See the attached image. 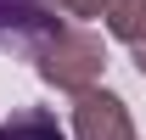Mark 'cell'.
<instances>
[{"label":"cell","instance_id":"cell-1","mask_svg":"<svg viewBox=\"0 0 146 140\" xmlns=\"http://www.w3.org/2000/svg\"><path fill=\"white\" fill-rule=\"evenodd\" d=\"M28 62H34V73L45 79V84L79 95V90L101 84V73H107V45H101V34H90V28L56 22L51 34L28 51Z\"/></svg>","mask_w":146,"mask_h":140},{"label":"cell","instance_id":"cell-2","mask_svg":"<svg viewBox=\"0 0 146 140\" xmlns=\"http://www.w3.org/2000/svg\"><path fill=\"white\" fill-rule=\"evenodd\" d=\"M73 140H135L129 106L112 90H79L73 95Z\"/></svg>","mask_w":146,"mask_h":140},{"label":"cell","instance_id":"cell-3","mask_svg":"<svg viewBox=\"0 0 146 140\" xmlns=\"http://www.w3.org/2000/svg\"><path fill=\"white\" fill-rule=\"evenodd\" d=\"M56 28V11L45 0H0V45H17L23 56Z\"/></svg>","mask_w":146,"mask_h":140},{"label":"cell","instance_id":"cell-4","mask_svg":"<svg viewBox=\"0 0 146 140\" xmlns=\"http://www.w3.org/2000/svg\"><path fill=\"white\" fill-rule=\"evenodd\" d=\"M0 140H68V135H62L56 112H45V106H17L11 118H0Z\"/></svg>","mask_w":146,"mask_h":140},{"label":"cell","instance_id":"cell-5","mask_svg":"<svg viewBox=\"0 0 146 140\" xmlns=\"http://www.w3.org/2000/svg\"><path fill=\"white\" fill-rule=\"evenodd\" d=\"M101 22H107V34H112V39L135 45V39H146V0H107Z\"/></svg>","mask_w":146,"mask_h":140},{"label":"cell","instance_id":"cell-6","mask_svg":"<svg viewBox=\"0 0 146 140\" xmlns=\"http://www.w3.org/2000/svg\"><path fill=\"white\" fill-rule=\"evenodd\" d=\"M62 17H101L107 11V0H51Z\"/></svg>","mask_w":146,"mask_h":140},{"label":"cell","instance_id":"cell-7","mask_svg":"<svg viewBox=\"0 0 146 140\" xmlns=\"http://www.w3.org/2000/svg\"><path fill=\"white\" fill-rule=\"evenodd\" d=\"M129 56H135V67L146 73V39H135V45H129Z\"/></svg>","mask_w":146,"mask_h":140}]
</instances>
